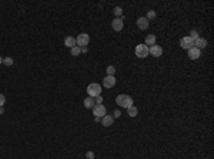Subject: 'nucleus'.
<instances>
[{"instance_id": "9", "label": "nucleus", "mask_w": 214, "mask_h": 159, "mask_svg": "<svg viewBox=\"0 0 214 159\" xmlns=\"http://www.w3.org/2000/svg\"><path fill=\"white\" fill-rule=\"evenodd\" d=\"M187 54H188V58H190V60H197V58L200 57L201 51L197 47H191L190 50H187Z\"/></svg>"}, {"instance_id": "14", "label": "nucleus", "mask_w": 214, "mask_h": 159, "mask_svg": "<svg viewBox=\"0 0 214 159\" xmlns=\"http://www.w3.org/2000/svg\"><path fill=\"white\" fill-rule=\"evenodd\" d=\"M113 119H114V118H113L112 115H107L106 114V115L100 119V122H102L103 126H110V125H113Z\"/></svg>"}, {"instance_id": "17", "label": "nucleus", "mask_w": 214, "mask_h": 159, "mask_svg": "<svg viewBox=\"0 0 214 159\" xmlns=\"http://www.w3.org/2000/svg\"><path fill=\"white\" fill-rule=\"evenodd\" d=\"M70 53H71V56H73V57H77L80 53H81V50H80L79 46H74L73 48H70Z\"/></svg>"}, {"instance_id": "4", "label": "nucleus", "mask_w": 214, "mask_h": 159, "mask_svg": "<svg viewBox=\"0 0 214 159\" xmlns=\"http://www.w3.org/2000/svg\"><path fill=\"white\" fill-rule=\"evenodd\" d=\"M90 43V36L87 33H81L76 37V44L79 47H86Z\"/></svg>"}, {"instance_id": "2", "label": "nucleus", "mask_w": 214, "mask_h": 159, "mask_svg": "<svg viewBox=\"0 0 214 159\" xmlns=\"http://www.w3.org/2000/svg\"><path fill=\"white\" fill-rule=\"evenodd\" d=\"M87 94H88V97H91V98H96L98 95H102V85L97 84V83L90 84L87 87Z\"/></svg>"}, {"instance_id": "26", "label": "nucleus", "mask_w": 214, "mask_h": 159, "mask_svg": "<svg viewBox=\"0 0 214 159\" xmlns=\"http://www.w3.org/2000/svg\"><path fill=\"white\" fill-rule=\"evenodd\" d=\"M94 102L102 104V102H103V97H102V95H98V97H96V98H94Z\"/></svg>"}, {"instance_id": "13", "label": "nucleus", "mask_w": 214, "mask_h": 159, "mask_svg": "<svg viewBox=\"0 0 214 159\" xmlns=\"http://www.w3.org/2000/svg\"><path fill=\"white\" fill-rule=\"evenodd\" d=\"M64 46L69 47V48H73L74 46H77V44H76V37H73V36H67V37L64 38Z\"/></svg>"}, {"instance_id": "16", "label": "nucleus", "mask_w": 214, "mask_h": 159, "mask_svg": "<svg viewBox=\"0 0 214 159\" xmlns=\"http://www.w3.org/2000/svg\"><path fill=\"white\" fill-rule=\"evenodd\" d=\"M94 105H96V102H94V98H91V97H87V98L84 99V107L87 108V109L93 108Z\"/></svg>"}, {"instance_id": "3", "label": "nucleus", "mask_w": 214, "mask_h": 159, "mask_svg": "<svg viewBox=\"0 0 214 159\" xmlns=\"http://www.w3.org/2000/svg\"><path fill=\"white\" fill-rule=\"evenodd\" d=\"M136 56L139 57V58L149 57V47L146 46V44H139V46L136 47Z\"/></svg>"}, {"instance_id": "1", "label": "nucleus", "mask_w": 214, "mask_h": 159, "mask_svg": "<svg viewBox=\"0 0 214 159\" xmlns=\"http://www.w3.org/2000/svg\"><path fill=\"white\" fill-rule=\"evenodd\" d=\"M116 104H117V105H120L121 108H126V109H129L130 107H133V98H131L130 95L120 94V95H117Z\"/></svg>"}, {"instance_id": "19", "label": "nucleus", "mask_w": 214, "mask_h": 159, "mask_svg": "<svg viewBox=\"0 0 214 159\" xmlns=\"http://www.w3.org/2000/svg\"><path fill=\"white\" fill-rule=\"evenodd\" d=\"M113 13H114V16H119V19H120L121 16H123V9L121 7H114V10H113Z\"/></svg>"}, {"instance_id": "29", "label": "nucleus", "mask_w": 214, "mask_h": 159, "mask_svg": "<svg viewBox=\"0 0 214 159\" xmlns=\"http://www.w3.org/2000/svg\"><path fill=\"white\" fill-rule=\"evenodd\" d=\"M5 112V109H3V107H0V114H3Z\"/></svg>"}, {"instance_id": "5", "label": "nucleus", "mask_w": 214, "mask_h": 159, "mask_svg": "<svg viewBox=\"0 0 214 159\" xmlns=\"http://www.w3.org/2000/svg\"><path fill=\"white\" fill-rule=\"evenodd\" d=\"M93 114H94V117L103 118L106 115V107H104L103 104H96L93 107Z\"/></svg>"}, {"instance_id": "18", "label": "nucleus", "mask_w": 214, "mask_h": 159, "mask_svg": "<svg viewBox=\"0 0 214 159\" xmlns=\"http://www.w3.org/2000/svg\"><path fill=\"white\" fill-rule=\"evenodd\" d=\"M127 112H129L130 117H136V115L139 114V111H137V108H136V107H130L129 109H127Z\"/></svg>"}, {"instance_id": "21", "label": "nucleus", "mask_w": 214, "mask_h": 159, "mask_svg": "<svg viewBox=\"0 0 214 159\" xmlns=\"http://www.w3.org/2000/svg\"><path fill=\"white\" fill-rule=\"evenodd\" d=\"M3 64L5 66H13V58L12 57H6V58H3Z\"/></svg>"}, {"instance_id": "27", "label": "nucleus", "mask_w": 214, "mask_h": 159, "mask_svg": "<svg viewBox=\"0 0 214 159\" xmlns=\"http://www.w3.org/2000/svg\"><path fill=\"white\" fill-rule=\"evenodd\" d=\"M113 114H114V115H113V118H119V117H120V115H121V112H120V111H119V109H116V111H114V112H113Z\"/></svg>"}, {"instance_id": "12", "label": "nucleus", "mask_w": 214, "mask_h": 159, "mask_svg": "<svg viewBox=\"0 0 214 159\" xmlns=\"http://www.w3.org/2000/svg\"><path fill=\"white\" fill-rule=\"evenodd\" d=\"M194 47H197L198 50H201V48H205L207 47V40L203 37H198L194 40Z\"/></svg>"}, {"instance_id": "15", "label": "nucleus", "mask_w": 214, "mask_h": 159, "mask_svg": "<svg viewBox=\"0 0 214 159\" xmlns=\"http://www.w3.org/2000/svg\"><path fill=\"white\" fill-rule=\"evenodd\" d=\"M146 46L149 47V46H154L156 44V36L154 34H149L147 37H146V43H144Z\"/></svg>"}, {"instance_id": "6", "label": "nucleus", "mask_w": 214, "mask_h": 159, "mask_svg": "<svg viewBox=\"0 0 214 159\" xmlns=\"http://www.w3.org/2000/svg\"><path fill=\"white\" fill-rule=\"evenodd\" d=\"M180 46L184 48V50H190L191 47H194V40L190 38V36H187V37H183L180 40Z\"/></svg>"}, {"instance_id": "10", "label": "nucleus", "mask_w": 214, "mask_h": 159, "mask_svg": "<svg viewBox=\"0 0 214 159\" xmlns=\"http://www.w3.org/2000/svg\"><path fill=\"white\" fill-rule=\"evenodd\" d=\"M112 27H113V30L114 31H121L123 30V17H117V19H114L112 21Z\"/></svg>"}, {"instance_id": "28", "label": "nucleus", "mask_w": 214, "mask_h": 159, "mask_svg": "<svg viewBox=\"0 0 214 159\" xmlns=\"http://www.w3.org/2000/svg\"><path fill=\"white\" fill-rule=\"evenodd\" d=\"M80 50H81V53H87V47H80Z\"/></svg>"}, {"instance_id": "25", "label": "nucleus", "mask_w": 214, "mask_h": 159, "mask_svg": "<svg viewBox=\"0 0 214 159\" xmlns=\"http://www.w3.org/2000/svg\"><path fill=\"white\" fill-rule=\"evenodd\" d=\"M191 36H190V38H193V40H195V38H198V33H197V31H195V30H193V31H191Z\"/></svg>"}, {"instance_id": "20", "label": "nucleus", "mask_w": 214, "mask_h": 159, "mask_svg": "<svg viewBox=\"0 0 214 159\" xmlns=\"http://www.w3.org/2000/svg\"><path fill=\"white\" fill-rule=\"evenodd\" d=\"M146 19L149 20H153V19H156V11H154V10H149V11H147V17H146Z\"/></svg>"}, {"instance_id": "22", "label": "nucleus", "mask_w": 214, "mask_h": 159, "mask_svg": "<svg viewBox=\"0 0 214 159\" xmlns=\"http://www.w3.org/2000/svg\"><path fill=\"white\" fill-rule=\"evenodd\" d=\"M106 73H107V75H114V73H116V68H114V66H109V67H107Z\"/></svg>"}, {"instance_id": "24", "label": "nucleus", "mask_w": 214, "mask_h": 159, "mask_svg": "<svg viewBox=\"0 0 214 159\" xmlns=\"http://www.w3.org/2000/svg\"><path fill=\"white\" fill-rule=\"evenodd\" d=\"M6 102V97L3 95V94H0V107H3Z\"/></svg>"}, {"instance_id": "23", "label": "nucleus", "mask_w": 214, "mask_h": 159, "mask_svg": "<svg viewBox=\"0 0 214 159\" xmlns=\"http://www.w3.org/2000/svg\"><path fill=\"white\" fill-rule=\"evenodd\" d=\"M86 159H94V154L91 151H87V152H86Z\"/></svg>"}, {"instance_id": "8", "label": "nucleus", "mask_w": 214, "mask_h": 159, "mask_svg": "<svg viewBox=\"0 0 214 159\" xmlns=\"http://www.w3.org/2000/svg\"><path fill=\"white\" fill-rule=\"evenodd\" d=\"M103 85H104V88H112L116 85V78H114V75H107L106 78L103 80Z\"/></svg>"}, {"instance_id": "11", "label": "nucleus", "mask_w": 214, "mask_h": 159, "mask_svg": "<svg viewBox=\"0 0 214 159\" xmlns=\"http://www.w3.org/2000/svg\"><path fill=\"white\" fill-rule=\"evenodd\" d=\"M137 27L140 30H147L149 28V20L146 19V17H139L137 19Z\"/></svg>"}, {"instance_id": "30", "label": "nucleus", "mask_w": 214, "mask_h": 159, "mask_svg": "<svg viewBox=\"0 0 214 159\" xmlns=\"http://www.w3.org/2000/svg\"><path fill=\"white\" fill-rule=\"evenodd\" d=\"M0 64H3V58L2 57H0Z\"/></svg>"}, {"instance_id": "7", "label": "nucleus", "mask_w": 214, "mask_h": 159, "mask_svg": "<svg viewBox=\"0 0 214 159\" xmlns=\"http://www.w3.org/2000/svg\"><path fill=\"white\" fill-rule=\"evenodd\" d=\"M149 54H151L153 57H160L161 54H163V48H161L160 46H157V44H154V46H150Z\"/></svg>"}]
</instances>
